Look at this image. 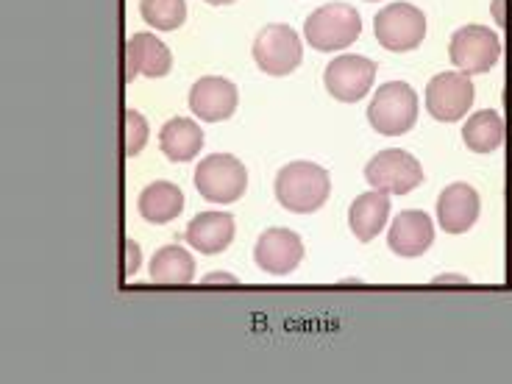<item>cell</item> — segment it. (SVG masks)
Instances as JSON below:
<instances>
[{
    "label": "cell",
    "mask_w": 512,
    "mask_h": 384,
    "mask_svg": "<svg viewBox=\"0 0 512 384\" xmlns=\"http://www.w3.org/2000/svg\"><path fill=\"white\" fill-rule=\"evenodd\" d=\"M448 56H451V64L465 76L490 73L501 56V39L493 28L465 26L454 31V37L448 42Z\"/></svg>",
    "instance_id": "8992f818"
},
{
    "label": "cell",
    "mask_w": 512,
    "mask_h": 384,
    "mask_svg": "<svg viewBox=\"0 0 512 384\" xmlns=\"http://www.w3.org/2000/svg\"><path fill=\"white\" fill-rule=\"evenodd\" d=\"M301 39L290 26L273 23L265 26L254 39V62L268 76H290L301 64Z\"/></svg>",
    "instance_id": "ba28073f"
},
{
    "label": "cell",
    "mask_w": 512,
    "mask_h": 384,
    "mask_svg": "<svg viewBox=\"0 0 512 384\" xmlns=\"http://www.w3.org/2000/svg\"><path fill=\"white\" fill-rule=\"evenodd\" d=\"M462 142L474 154H493L504 142V117L496 109H482L462 126Z\"/></svg>",
    "instance_id": "ffe728a7"
},
{
    "label": "cell",
    "mask_w": 512,
    "mask_h": 384,
    "mask_svg": "<svg viewBox=\"0 0 512 384\" xmlns=\"http://www.w3.org/2000/svg\"><path fill=\"white\" fill-rule=\"evenodd\" d=\"M195 190L201 192V198L212 204H234L245 195L248 187V170L245 165L231 154H212L201 159V165L195 167Z\"/></svg>",
    "instance_id": "277c9868"
},
{
    "label": "cell",
    "mask_w": 512,
    "mask_h": 384,
    "mask_svg": "<svg viewBox=\"0 0 512 384\" xmlns=\"http://www.w3.org/2000/svg\"><path fill=\"white\" fill-rule=\"evenodd\" d=\"M332 179L315 162H290L276 176V201L295 215H312L329 201Z\"/></svg>",
    "instance_id": "6da1fadb"
},
{
    "label": "cell",
    "mask_w": 512,
    "mask_h": 384,
    "mask_svg": "<svg viewBox=\"0 0 512 384\" xmlns=\"http://www.w3.org/2000/svg\"><path fill=\"white\" fill-rule=\"evenodd\" d=\"M140 14L156 31H176L187 20V0H140Z\"/></svg>",
    "instance_id": "7402d4cb"
},
{
    "label": "cell",
    "mask_w": 512,
    "mask_h": 384,
    "mask_svg": "<svg viewBox=\"0 0 512 384\" xmlns=\"http://www.w3.org/2000/svg\"><path fill=\"white\" fill-rule=\"evenodd\" d=\"M373 78H376V64L371 59L346 53V56H337L334 62L326 64L323 84H326V90L334 101L357 103L368 95V90L373 87Z\"/></svg>",
    "instance_id": "30bf717a"
},
{
    "label": "cell",
    "mask_w": 512,
    "mask_h": 384,
    "mask_svg": "<svg viewBox=\"0 0 512 384\" xmlns=\"http://www.w3.org/2000/svg\"><path fill=\"white\" fill-rule=\"evenodd\" d=\"M137 209H140V215L148 220V223L162 226V223H170V220L179 218L181 209H184V195H181L179 187L170 184V181H154V184H148V187L140 192Z\"/></svg>",
    "instance_id": "d6986e66"
},
{
    "label": "cell",
    "mask_w": 512,
    "mask_h": 384,
    "mask_svg": "<svg viewBox=\"0 0 512 384\" xmlns=\"http://www.w3.org/2000/svg\"><path fill=\"white\" fill-rule=\"evenodd\" d=\"M148 134H151V131H148V120H145L137 109H126V112H123V154H126L128 159H134V156L145 148Z\"/></svg>",
    "instance_id": "603a6c76"
},
{
    "label": "cell",
    "mask_w": 512,
    "mask_h": 384,
    "mask_svg": "<svg viewBox=\"0 0 512 384\" xmlns=\"http://www.w3.org/2000/svg\"><path fill=\"white\" fill-rule=\"evenodd\" d=\"M365 181L371 184V190L384 195H407L423 184V167L407 151L387 148L365 165Z\"/></svg>",
    "instance_id": "52a82bcc"
},
{
    "label": "cell",
    "mask_w": 512,
    "mask_h": 384,
    "mask_svg": "<svg viewBox=\"0 0 512 384\" xmlns=\"http://www.w3.org/2000/svg\"><path fill=\"white\" fill-rule=\"evenodd\" d=\"M387 215H390V201L384 192H362L348 209V226H351L359 243H371L373 237H379V231L384 229Z\"/></svg>",
    "instance_id": "ac0fdd59"
},
{
    "label": "cell",
    "mask_w": 512,
    "mask_h": 384,
    "mask_svg": "<svg viewBox=\"0 0 512 384\" xmlns=\"http://www.w3.org/2000/svg\"><path fill=\"white\" fill-rule=\"evenodd\" d=\"M418 120V95L407 81H387L368 106V123L384 137L407 134Z\"/></svg>",
    "instance_id": "3957f363"
},
{
    "label": "cell",
    "mask_w": 512,
    "mask_h": 384,
    "mask_svg": "<svg viewBox=\"0 0 512 384\" xmlns=\"http://www.w3.org/2000/svg\"><path fill=\"white\" fill-rule=\"evenodd\" d=\"M476 218H479V192L471 184L454 181L437 195V223L446 234L471 231Z\"/></svg>",
    "instance_id": "4fadbf2b"
},
{
    "label": "cell",
    "mask_w": 512,
    "mask_h": 384,
    "mask_svg": "<svg viewBox=\"0 0 512 384\" xmlns=\"http://www.w3.org/2000/svg\"><path fill=\"white\" fill-rule=\"evenodd\" d=\"M123 251H126V259H123V279H131V276L140 270V245L134 243V240H126V243H123Z\"/></svg>",
    "instance_id": "cb8c5ba5"
},
{
    "label": "cell",
    "mask_w": 512,
    "mask_h": 384,
    "mask_svg": "<svg viewBox=\"0 0 512 384\" xmlns=\"http://www.w3.org/2000/svg\"><path fill=\"white\" fill-rule=\"evenodd\" d=\"M206 282H234V276H226V273H223V276H220V273H212Z\"/></svg>",
    "instance_id": "d4e9b609"
},
{
    "label": "cell",
    "mask_w": 512,
    "mask_h": 384,
    "mask_svg": "<svg viewBox=\"0 0 512 384\" xmlns=\"http://www.w3.org/2000/svg\"><path fill=\"white\" fill-rule=\"evenodd\" d=\"M474 95V84L465 73H440L426 87V109L440 123H457L474 106Z\"/></svg>",
    "instance_id": "9c48e42d"
},
{
    "label": "cell",
    "mask_w": 512,
    "mask_h": 384,
    "mask_svg": "<svg viewBox=\"0 0 512 384\" xmlns=\"http://www.w3.org/2000/svg\"><path fill=\"white\" fill-rule=\"evenodd\" d=\"M373 34L384 51L410 53L426 37V17L412 3H387L373 20Z\"/></svg>",
    "instance_id": "5b68a950"
},
{
    "label": "cell",
    "mask_w": 512,
    "mask_h": 384,
    "mask_svg": "<svg viewBox=\"0 0 512 384\" xmlns=\"http://www.w3.org/2000/svg\"><path fill=\"white\" fill-rule=\"evenodd\" d=\"M368 3H373V0H368Z\"/></svg>",
    "instance_id": "4316f807"
},
{
    "label": "cell",
    "mask_w": 512,
    "mask_h": 384,
    "mask_svg": "<svg viewBox=\"0 0 512 384\" xmlns=\"http://www.w3.org/2000/svg\"><path fill=\"white\" fill-rule=\"evenodd\" d=\"M254 259L259 268L270 276H287L293 273L301 259H304V243L301 237L290 229H273L262 231L254 245Z\"/></svg>",
    "instance_id": "8fae6325"
},
{
    "label": "cell",
    "mask_w": 512,
    "mask_h": 384,
    "mask_svg": "<svg viewBox=\"0 0 512 384\" xmlns=\"http://www.w3.org/2000/svg\"><path fill=\"white\" fill-rule=\"evenodd\" d=\"M432 243H435V226L426 212H418V209L398 212V218L393 220L390 234H387V245L393 254L415 259V256L426 254Z\"/></svg>",
    "instance_id": "9a60e30c"
},
{
    "label": "cell",
    "mask_w": 512,
    "mask_h": 384,
    "mask_svg": "<svg viewBox=\"0 0 512 384\" xmlns=\"http://www.w3.org/2000/svg\"><path fill=\"white\" fill-rule=\"evenodd\" d=\"M184 240L206 256L220 254L234 240V218L229 212H201L190 220Z\"/></svg>",
    "instance_id": "2e32d148"
},
{
    "label": "cell",
    "mask_w": 512,
    "mask_h": 384,
    "mask_svg": "<svg viewBox=\"0 0 512 384\" xmlns=\"http://www.w3.org/2000/svg\"><path fill=\"white\" fill-rule=\"evenodd\" d=\"M159 148L170 162H190L204 148V131L190 117H173L159 131Z\"/></svg>",
    "instance_id": "e0dca14e"
},
{
    "label": "cell",
    "mask_w": 512,
    "mask_h": 384,
    "mask_svg": "<svg viewBox=\"0 0 512 384\" xmlns=\"http://www.w3.org/2000/svg\"><path fill=\"white\" fill-rule=\"evenodd\" d=\"M209 6H229V3H234V0H206Z\"/></svg>",
    "instance_id": "484cf974"
},
{
    "label": "cell",
    "mask_w": 512,
    "mask_h": 384,
    "mask_svg": "<svg viewBox=\"0 0 512 384\" xmlns=\"http://www.w3.org/2000/svg\"><path fill=\"white\" fill-rule=\"evenodd\" d=\"M148 276L156 284H190L195 279V259L181 245H165L151 259Z\"/></svg>",
    "instance_id": "44dd1931"
},
{
    "label": "cell",
    "mask_w": 512,
    "mask_h": 384,
    "mask_svg": "<svg viewBox=\"0 0 512 384\" xmlns=\"http://www.w3.org/2000/svg\"><path fill=\"white\" fill-rule=\"evenodd\" d=\"M173 67V53L162 39H156L148 31H140L126 42V84L134 81V76L162 78Z\"/></svg>",
    "instance_id": "5bb4252c"
},
{
    "label": "cell",
    "mask_w": 512,
    "mask_h": 384,
    "mask_svg": "<svg viewBox=\"0 0 512 384\" xmlns=\"http://www.w3.org/2000/svg\"><path fill=\"white\" fill-rule=\"evenodd\" d=\"M237 101H240V95L229 78L204 76L198 78L190 90V112L206 123L229 120L237 109Z\"/></svg>",
    "instance_id": "7c38bea8"
},
{
    "label": "cell",
    "mask_w": 512,
    "mask_h": 384,
    "mask_svg": "<svg viewBox=\"0 0 512 384\" xmlns=\"http://www.w3.org/2000/svg\"><path fill=\"white\" fill-rule=\"evenodd\" d=\"M362 34V17L348 3H326L309 14L304 23V37L320 53L343 51L354 45Z\"/></svg>",
    "instance_id": "7a4b0ae2"
}]
</instances>
